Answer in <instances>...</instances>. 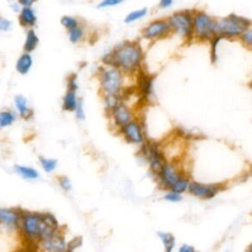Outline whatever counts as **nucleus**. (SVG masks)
<instances>
[{"label": "nucleus", "mask_w": 252, "mask_h": 252, "mask_svg": "<svg viewBox=\"0 0 252 252\" xmlns=\"http://www.w3.org/2000/svg\"><path fill=\"white\" fill-rule=\"evenodd\" d=\"M82 244V238L81 237H75L70 242H67V252H73L76 248H79V246Z\"/></svg>", "instance_id": "f704fd0d"}, {"label": "nucleus", "mask_w": 252, "mask_h": 252, "mask_svg": "<svg viewBox=\"0 0 252 252\" xmlns=\"http://www.w3.org/2000/svg\"><path fill=\"white\" fill-rule=\"evenodd\" d=\"M17 114L12 109L0 110V129L11 127L17 120Z\"/></svg>", "instance_id": "4be33fe9"}, {"label": "nucleus", "mask_w": 252, "mask_h": 252, "mask_svg": "<svg viewBox=\"0 0 252 252\" xmlns=\"http://www.w3.org/2000/svg\"><path fill=\"white\" fill-rule=\"evenodd\" d=\"M225 252H229V251H225Z\"/></svg>", "instance_id": "ea45409f"}, {"label": "nucleus", "mask_w": 252, "mask_h": 252, "mask_svg": "<svg viewBox=\"0 0 252 252\" xmlns=\"http://www.w3.org/2000/svg\"><path fill=\"white\" fill-rule=\"evenodd\" d=\"M21 209L0 208V225L9 229L19 230Z\"/></svg>", "instance_id": "4468645a"}, {"label": "nucleus", "mask_w": 252, "mask_h": 252, "mask_svg": "<svg viewBox=\"0 0 252 252\" xmlns=\"http://www.w3.org/2000/svg\"><path fill=\"white\" fill-rule=\"evenodd\" d=\"M39 252H67V241L60 230L35 244Z\"/></svg>", "instance_id": "ddd939ff"}, {"label": "nucleus", "mask_w": 252, "mask_h": 252, "mask_svg": "<svg viewBox=\"0 0 252 252\" xmlns=\"http://www.w3.org/2000/svg\"><path fill=\"white\" fill-rule=\"evenodd\" d=\"M126 74L114 66L104 65L100 67L97 71V79L102 96L118 95L122 98V94L126 89Z\"/></svg>", "instance_id": "20e7f679"}, {"label": "nucleus", "mask_w": 252, "mask_h": 252, "mask_svg": "<svg viewBox=\"0 0 252 252\" xmlns=\"http://www.w3.org/2000/svg\"><path fill=\"white\" fill-rule=\"evenodd\" d=\"M193 10L176 11L168 18V24L171 30V33H175L185 41L193 39V28H192Z\"/></svg>", "instance_id": "0eeeda50"}, {"label": "nucleus", "mask_w": 252, "mask_h": 252, "mask_svg": "<svg viewBox=\"0 0 252 252\" xmlns=\"http://www.w3.org/2000/svg\"><path fill=\"white\" fill-rule=\"evenodd\" d=\"M74 112L76 113V118H77L78 120H85L86 114H85L84 104H83L82 99H79V100H78V103H77V106H76Z\"/></svg>", "instance_id": "473e14b6"}, {"label": "nucleus", "mask_w": 252, "mask_h": 252, "mask_svg": "<svg viewBox=\"0 0 252 252\" xmlns=\"http://www.w3.org/2000/svg\"><path fill=\"white\" fill-rule=\"evenodd\" d=\"M14 172L25 180H36L39 177V172L36 168L26 164H15Z\"/></svg>", "instance_id": "a211bd4d"}, {"label": "nucleus", "mask_w": 252, "mask_h": 252, "mask_svg": "<svg viewBox=\"0 0 252 252\" xmlns=\"http://www.w3.org/2000/svg\"><path fill=\"white\" fill-rule=\"evenodd\" d=\"M171 34V30L167 19H156L145 26L141 31V35L147 40H158Z\"/></svg>", "instance_id": "1a4fd4ad"}, {"label": "nucleus", "mask_w": 252, "mask_h": 252, "mask_svg": "<svg viewBox=\"0 0 252 252\" xmlns=\"http://www.w3.org/2000/svg\"><path fill=\"white\" fill-rule=\"evenodd\" d=\"M39 43V37L33 29H29L26 32V37L24 41V52L32 53L34 51Z\"/></svg>", "instance_id": "412c9836"}, {"label": "nucleus", "mask_w": 252, "mask_h": 252, "mask_svg": "<svg viewBox=\"0 0 252 252\" xmlns=\"http://www.w3.org/2000/svg\"><path fill=\"white\" fill-rule=\"evenodd\" d=\"M216 18L202 10H193V38L199 41H210L215 35Z\"/></svg>", "instance_id": "423d86ee"}, {"label": "nucleus", "mask_w": 252, "mask_h": 252, "mask_svg": "<svg viewBox=\"0 0 252 252\" xmlns=\"http://www.w3.org/2000/svg\"><path fill=\"white\" fill-rule=\"evenodd\" d=\"M124 0H101L97 4V8H109L121 4Z\"/></svg>", "instance_id": "72a5a7b5"}, {"label": "nucleus", "mask_w": 252, "mask_h": 252, "mask_svg": "<svg viewBox=\"0 0 252 252\" xmlns=\"http://www.w3.org/2000/svg\"><path fill=\"white\" fill-rule=\"evenodd\" d=\"M9 1H11V0H9Z\"/></svg>", "instance_id": "a19ab883"}, {"label": "nucleus", "mask_w": 252, "mask_h": 252, "mask_svg": "<svg viewBox=\"0 0 252 252\" xmlns=\"http://www.w3.org/2000/svg\"><path fill=\"white\" fill-rule=\"evenodd\" d=\"M172 4H173V0H159V2H158V6L161 9L169 8L172 6Z\"/></svg>", "instance_id": "4c0bfd02"}, {"label": "nucleus", "mask_w": 252, "mask_h": 252, "mask_svg": "<svg viewBox=\"0 0 252 252\" xmlns=\"http://www.w3.org/2000/svg\"><path fill=\"white\" fill-rule=\"evenodd\" d=\"M221 39H223V38H221L219 35H215L210 40V42H211V61H212V63H215L217 61V59H218L217 50H218V45H219V43H220V41Z\"/></svg>", "instance_id": "cd10ccee"}, {"label": "nucleus", "mask_w": 252, "mask_h": 252, "mask_svg": "<svg viewBox=\"0 0 252 252\" xmlns=\"http://www.w3.org/2000/svg\"><path fill=\"white\" fill-rule=\"evenodd\" d=\"M18 20L20 25L23 28L29 30V29H33V27L37 22V17L32 7H25V8H21L19 12Z\"/></svg>", "instance_id": "f3484780"}, {"label": "nucleus", "mask_w": 252, "mask_h": 252, "mask_svg": "<svg viewBox=\"0 0 252 252\" xmlns=\"http://www.w3.org/2000/svg\"><path fill=\"white\" fill-rule=\"evenodd\" d=\"M15 112L24 120H30L33 116V110L30 106L28 98L23 94H17L14 97Z\"/></svg>", "instance_id": "dca6fc26"}, {"label": "nucleus", "mask_w": 252, "mask_h": 252, "mask_svg": "<svg viewBox=\"0 0 252 252\" xmlns=\"http://www.w3.org/2000/svg\"><path fill=\"white\" fill-rule=\"evenodd\" d=\"M13 23L6 17H3L0 15V32H7L12 29Z\"/></svg>", "instance_id": "2f4dec72"}, {"label": "nucleus", "mask_w": 252, "mask_h": 252, "mask_svg": "<svg viewBox=\"0 0 252 252\" xmlns=\"http://www.w3.org/2000/svg\"><path fill=\"white\" fill-rule=\"evenodd\" d=\"M60 229L59 222L52 214L22 210L19 232L28 242L36 244Z\"/></svg>", "instance_id": "f257e3e1"}, {"label": "nucleus", "mask_w": 252, "mask_h": 252, "mask_svg": "<svg viewBox=\"0 0 252 252\" xmlns=\"http://www.w3.org/2000/svg\"><path fill=\"white\" fill-rule=\"evenodd\" d=\"M177 252H197V250L195 249L194 246L185 243V244H182V245L178 248Z\"/></svg>", "instance_id": "c9c22d12"}, {"label": "nucleus", "mask_w": 252, "mask_h": 252, "mask_svg": "<svg viewBox=\"0 0 252 252\" xmlns=\"http://www.w3.org/2000/svg\"><path fill=\"white\" fill-rule=\"evenodd\" d=\"M163 199L170 203H177L182 200V195L180 193L174 192V191H168L164 196Z\"/></svg>", "instance_id": "7c9ffc66"}, {"label": "nucleus", "mask_w": 252, "mask_h": 252, "mask_svg": "<svg viewBox=\"0 0 252 252\" xmlns=\"http://www.w3.org/2000/svg\"><path fill=\"white\" fill-rule=\"evenodd\" d=\"M144 52L138 41L125 40L116 45L102 58L104 65L114 66L127 76L137 74L142 70Z\"/></svg>", "instance_id": "f03ea898"}, {"label": "nucleus", "mask_w": 252, "mask_h": 252, "mask_svg": "<svg viewBox=\"0 0 252 252\" xmlns=\"http://www.w3.org/2000/svg\"><path fill=\"white\" fill-rule=\"evenodd\" d=\"M78 96H77V90L67 88L66 93L62 99V108L67 112H74L77 103H78Z\"/></svg>", "instance_id": "aec40b11"}, {"label": "nucleus", "mask_w": 252, "mask_h": 252, "mask_svg": "<svg viewBox=\"0 0 252 252\" xmlns=\"http://www.w3.org/2000/svg\"><path fill=\"white\" fill-rule=\"evenodd\" d=\"M58 185L60 186V188L65 191V192H69L72 189V182L71 180L67 177V176H59L58 179Z\"/></svg>", "instance_id": "c756f323"}, {"label": "nucleus", "mask_w": 252, "mask_h": 252, "mask_svg": "<svg viewBox=\"0 0 252 252\" xmlns=\"http://www.w3.org/2000/svg\"><path fill=\"white\" fill-rule=\"evenodd\" d=\"M11 8H12V10H13L14 12H17V13H19L22 7H21V6L18 4V2H15V3H13V4L11 5Z\"/></svg>", "instance_id": "58836bf2"}, {"label": "nucleus", "mask_w": 252, "mask_h": 252, "mask_svg": "<svg viewBox=\"0 0 252 252\" xmlns=\"http://www.w3.org/2000/svg\"><path fill=\"white\" fill-rule=\"evenodd\" d=\"M222 189V185L220 183H201L190 180L187 192L196 198L210 200L217 196Z\"/></svg>", "instance_id": "9b49d317"}, {"label": "nucleus", "mask_w": 252, "mask_h": 252, "mask_svg": "<svg viewBox=\"0 0 252 252\" xmlns=\"http://www.w3.org/2000/svg\"><path fill=\"white\" fill-rule=\"evenodd\" d=\"M141 146L142 156L149 163L151 170L157 174L158 170L161 168V166L166 162L162 150L156 142H145Z\"/></svg>", "instance_id": "6e6552de"}, {"label": "nucleus", "mask_w": 252, "mask_h": 252, "mask_svg": "<svg viewBox=\"0 0 252 252\" xmlns=\"http://www.w3.org/2000/svg\"><path fill=\"white\" fill-rule=\"evenodd\" d=\"M158 235L162 243L164 252H173V249L175 247V236L170 232L163 231H159Z\"/></svg>", "instance_id": "5701e85b"}, {"label": "nucleus", "mask_w": 252, "mask_h": 252, "mask_svg": "<svg viewBox=\"0 0 252 252\" xmlns=\"http://www.w3.org/2000/svg\"><path fill=\"white\" fill-rule=\"evenodd\" d=\"M240 39V41L243 43V45L247 48H251L252 45V29L251 27L246 29L238 37Z\"/></svg>", "instance_id": "c85d7f7f"}, {"label": "nucleus", "mask_w": 252, "mask_h": 252, "mask_svg": "<svg viewBox=\"0 0 252 252\" xmlns=\"http://www.w3.org/2000/svg\"><path fill=\"white\" fill-rule=\"evenodd\" d=\"M17 2L22 8H25V7H32L37 2V0H17Z\"/></svg>", "instance_id": "e433bc0d"}, {"label": "nucleus", "mask_w": 252, "mask_h": 252, "mask_svg": "<svg viewBox=\"0 0 252 252\" xmlns=\"http://www.w3.org/2000/svg\"><path fill=\"white\" fill-rule=\"evenodd\" d=\"M32 64L33 59L32 54L29 52H24L19 56L16 61V71L21 75H27L31 71Z\"/></svg>", "instance_id": "6ab92c4d"}, {"label": "nucleus", "mask_w": 252, "mask_h": 252, "mask_svg": "<svg viewBox=\"0 0 252 252\" xmlns=\"http://www.w3.org/2000/svg\"><path fill=\"white\" fill-rule=\"evenodd\" d=\"M67 32H68V38H69L70 42H72V43L80 42L85 36V31L81 25Z\"/></svg>", "instance_id": "a878e982"}, {"label": "nucleus", "mask_w": 252, "mask_h": 252, "mask_svg": "<svg viewBox=\"0 0 252 252\" xmlns=\"http://www.w3.org/2000/svg\"><path fill=\"white\" fill-rule=\"evenodd\" d=\"M60 24L66 29L67 32L77 28L78 26H80V22L77 18L73 17V16H63L61 19H60Z\"/></svg>", "instance_id": "bb28decb"}, {"label": "nucleus", "mask_w": 252, "mask_h": 252, "mask_svg": "<svg viewBox=\"0 0 252 252\" xmlns=\"http://www.w3.org/2000/svg\"><path fill=\"white\" fill-rule=\"evenodd\" d=\"M107 112L109 113L111 123L117 129L135 118L133 109L124 100H120Z\"/></svg>", "instance_id": "f8f14e48"}, {"label": "nucleus", "mask_w": 252, "mask_h": 252, "mask_svg": "<svg viewBox=\"0 0 252 252\" xmlns=\"http://www.w3.org/2000/svg\"><path fill=\"white\" fill-rule=\"evenodd\" d=\"M157 175L162 188L180 194L187 191L190 178L175 161H166Z\"/></svg>", "instance_id": "7ed1b4c3"}, {"label": "nucleus", "mask_w": 252, "mask_h": 252, "mask_svg": "<svg viewBox=\"0 0 252 252\" xmlns=\"http://www.w3.org/2000/svg\"><path fill=\"white\" fill-rule=\"evenodd\" d=\"M138 90L141 94V96L149 99L153 94L154 90V77L148 73L143 72L142 70L138 73Z\"/></svg>", "instance_id": "2eb2a0df"}, {"label": "nucleus", "mask_w": 252, "mask_h": 252, "mask_svg": "<svg viewBox=\"0 0 252 252\" xmlns=\"http://www.w3.org/2000/svg\"><path fill=\"white\" fill-rule=\"evenodd\" d=\"M147 14H148V9L146 7L145 8H140V9H137V10H134V11H131L124 18V22L126 24H132V23L137 22V21L143 19L144 17H146Z\"/></svg>", "instance_id": "b1692460"}, {"label": "nucleus", "mask_w": 252, "mask_h": 252, "mask_svg": "<svg viewBox=\"0 0 252 252\" xmlns=\"http://www.w3.org/2000/svg\"><path fill=\"white\" fill-rule=\"evenodd\" d=\"M118 132L129 144L141 146L146 142L145 129L142 122L137 118L132 119L127 124L119 128Z\"/></svg>", "instance_id": "9d476101"}, {"label": "nucleus", "mask_w": 252, "mask_h": 252, "mask_svg": "<svg viewBox=\"0 0 252 252\" xmlns=\"http://www.w3.org/2000/svg\"><path fill=\"white\" fill-rule=\"evenodd\" d=\"M250 27V19L236 14H229L225 17L216 18L215 32L216 35L223 39H234L238 38L239 35Z\"/></svg>", "instance_id": "39448f33"}, {"label": "nucleus", "mask_w": 252, "mask_h": 252, "mask_svg": "<svg viewBox=\"0 0 252 252\" xmlns=\"http://www.w3.org/2000/svg\"><path fill=\"white\" fill-rule=\"evenodd\" d=\"M39 164L41 166V168L47 172L50 173L52 171L55 170V168L58 165V161L55 158H46V157H40L39 158Z\"/></svg>", "instance_id": "393cba45"}]
</instances>
